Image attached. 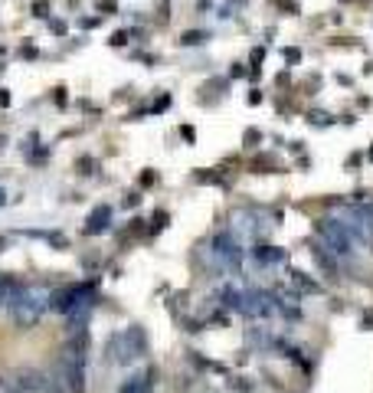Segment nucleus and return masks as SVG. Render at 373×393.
<instances>
[{
  "label": "nucleus",
  "mask_w": 373,
  "mask_h": 393,
  "mask_svg": "<svg viewBox=\"0 0 373 393\" xmlns=\"http://www.w3.org/2000/svg\"><path fill=\"white\" fill-rule=\"evenodd\" d=\"M49 308H53V289L49 285H36V282L13 285V292L7 298V314L20 328H33Z\"/></svg>",
  "instance_id": "nucleus-1"
},
{
  "label": "nucleus",
  "mask_w": 373,
  "mask_h": 393,
  "mask_svg": "<svg viewBox=\"0 0 373 393\" xmlns=\"http://www.w3.org/2000/svg\"><path fill=\"white\" fill-rule=\"evenodd\" d=\"M86 351H89L86 331H76V338L62 347V354H59L62 387H69L72 393H86Z\"/></svg>",
  "instance_id": "nucleus-2"
},
{
  "label": "nucleus",
  "mask_w": 373,
  "mask_h": 393,
  "mask_svg": "<svg viewBox=\"0 0 373 393\" xmlns=\"http://www.w3.org/2000/svg\"><path fill=\"white\" fill-rule=\"evenodd\" d=\"M141 354H144V334H141L138 324H131V328H124L121 334H111L108 338V357L115 364H131L138 361Z\"/></svg>",
  "instance_id": "nucleus-3"
},
{
  "label": "nucleus",
  "mask_w": 373,
  "mask_h": 393,
  "mask_svg": "<svg viewBox=\"0 0 373 393\" xmlns=\"http://www.w3.org/2000/svg\"><path fill=\"white\" fill-rule=\"evenodd\" d=\"M314 229H318V236L327 243V249L334 252V256H350V252L357 249L354 236L344 229V223L337 220V216H324V220H318V223H314Z\"/></svg>",
  "instance_id": "nucleus-4"
},
{
  "label": "nucleus",
  "mask_w": 373,
  "mask_h": 393,
  "mask_svg": "<svg viewBox=\"0 0 373 393\" xmlns=\"http://www.w3.org/2000/svg\"><path fill=\"white\" fill-rule=\"evenodd\" d=\"M239 308L246 318H269V314H279L281 311V305H279V298H275L272 292H256V289H249V292H242L239 295Z\"/></svg>",
  "instance_id": "nucleus-5"
},
{
  "label": "nucleus",
  "mask_w": 373,
  "mask_h": 393,
  "mask_svg": "<svg viewBox=\"0 0 373 393\" xmlns=\"http://www.w3.org/2000/svg\"><path fill=\"white\" fill-rule=\"evenodd\" d=\"M82 301H92V285H69V289H62L53 295V308L62 314H69L76 305H82Z\"/></svg>",
  "instance_id": "nucleus-6"
},
{
  "label": "nucleus",
  "mask_w": 373,
  "mask_h": 393,
  "mask_svg": "<svg viewBox=\"0 0 373 393\" xmlns=\"http://www.w3.org/2000/svg\"><path fill=\"white\" fill-rule=\"evenodd\" d=\"M108 220H111V206H95L92 213H89V220H86V233L89 236H98L108 229Z\"/></svg>",
  "instance_id": "nucleus-7"
},
{
  "label": "nucleus",
  "mask_w": 373,
  "mask_h": 393,
  "mask_svg": "<svg viewBox=\"0 0 373 393\" xmlns=\"http://www.w3.org/2000/svg\"><path fill=\"white\" fill-rule=\"evenodd\" d=\"M16 387H20V390H30V393H53L56 384L49 377H43V374H33V370H30V374L20 377V384H16Z\"/></svg>",
  "instance_id": "nucleus-8"
},
{
  "label": "nucleus",
  "mask_w": 373,
  "mask_h": 393,
  "mask_svg": "<svg viewBox=\"0 0 373 393\" xmlns=\"http://www.w3.org/2000/svg\"><path fill=\"white\" fill-rule=\"evenodd\" d=\"M252 256H256L262 266H281V262H288V252L279 249V246H275V249H272V246H259Z\"/></svg>",
  "instance_id": "nucleus-9"
},
{
  "label": "nucleus",
  "mask_w": 373,
  "mask_h": 393,
  "mask_svg": "<svg viewBox=\"0 0 373 393\" xmlns=\"http://www.w3.org/2000/svg\"><path fill=\"white\" fill-rule=\"evenodd\" d=\"M148 390H151V380L144 377V374H138V377H128V380H124L118 393H148Z\"/></svg>",
  "instance_id": "nucleus-10"
},
{
  "label": "nucleus",
  "mask_w": 373,
  "mask_h": 393,
  "mask_svg": "<svg viewBox=\"0 0 373 393\" xmlns=\"http://www.w3.org/2000/svg\"><path fill=\"white\" fill-rule=\"evenodd\" d=\"M291 285H295L298 292H304V295H314V292H321L318 282H311L304 272H291Z\"/></svg>",
  "instance_id": "nucleus-11"
},
{
  "label": "nucleus",
  "mask_w": 373,
  "mask_h": 393,
  "mask_svg": "<svg viewBox=\"0 0 373 393\" xmlns=\"http://www.w3.org/2000/svg\"><path fill=\"white\" fill-rule=\"evenodd\" d=\"M180 43L184 46H200V43H206V30H186L180 36Z\"/></svg>",
  "instance_id": "nucleus-12"
},
{
  "label": "nucleus",
  "mask_w": 373,
  "mask_h": 393,
  "mask_svg": "<svg viewBox=\"0 0 373 393\" xmlns=\"http://www.w3.org/2000/svg\"><path fill=\"white\" fill-rule=\"evenodd\" d=\"M275 10H285V13H301V7H298V0H269Z\"/></svg>",
  "instance_id": "nucleus-13"
},
{
  "label": "nucleus",
  "mask_w": 373,
  "mask_h": 393,
  "mask_svg": "<svg viewBox=\"0 0 373 393\" xmlns=\"http://www.w3.org/2000/svg\"><path fill=\"white\" fill-rule=\"evenodd\" d=\"M33 16L36 20H49V0H33Z\"/></svg>",
  "instance_id": "nucleus-14"
},
{
  "label": "nucleus",
  "mask_w": 373,
  "mask_h": 393,
  "mask_svg": "<svg viewBox=\"0 0 373 393\" xmlns=\"http://www.w3.org/2000/svg\"><path fill=\"white\" fill-rule=\"evenodd\" d=\"M76 167H82V174H95L98 171V161H89V157H79V164Z\"/></svg>",
  "instance_id": "nucleus-15"
},
{
  "label": "nucleus",
  "mask_w": 373,
  "mask_h": 393,
  "mask_svg": "<svg viewBox=\"0 0 373 393\" xmlns=\"http://www.w3.org/2000/svg\"><path fill=\"white\" fill-rule=\"evenodd\" d=\"M334 118L331 115H324V111H311V125H331Z\"/></svg>",
  "instance_id": "nucleus-16"
},
{
  "label": "nucleus",
  "mask_w": 373,
  "mask_h": 393,
  "mask_svg": "<svg viewBox=\"0 0 373 393\" xmlns=\"http://www.w3.org/2000/svg\"><path fill=\"white\" fill-rule=\"evenodd\" d=\"M111 46H128V33L124 30H118V33H111V39H108Z\"/></svg>",
  "instance_id": "nucleus-17"
},
{
  "label": "nucleus",
  "mask_w": 373,
  "mask_h": 393,
  "mask_svg": "<svg viewBox=\"0 0 373 393\" xmlns=\"http://www.w3.org/2000/svg\"><path fill=\"white\" fill-rule=\"evenodd\" d=\"M98 10H101V13H115L118 3H115V0H98Z\"/></svg>",
  "instance_id": "nucleus-18"
},
{
  "label": "nucleus",
  "mask_w": 373,
  "mask_h": 393,
  "mask_svg": "<svg viewBox=\"0 0 373 393\" xmlns=\"http://www.w3.org/2000/svg\"><path fill=\"white\" fill-rule=\"evenodd\" d=\"M281 56H285L288 63H298L301 59V49H281Z\"/></svg>",
  "instance_id": "nucleus-19"
},
{
  "label": "nucleus",
  "mask_w": 373,
  "mask_h": 393,
  "mask_svg": "<svg viewBox=\"0 0 373 393\" xmlns=\"http://www.w3.org/2000/svg\"><path fill=\"white\" fill-rule=\"evenodd\" d=\"M259 138H262V134L256 131V128H252V131H246V148H256V141Z\"/></svg>",
  "instance_id": "nucleus-20"
},
{
  "label": "nucleus",
  "mask_w": 373,
  "mask_h": 393,
  "mask_svg": "<svg viewBox=\"0 0 373 393\" xmlns=\"http://www.w3.org/2000/svg\"><path fill=\"white\" fill-rule=\"evenodd\" d=\"M49 30H53L56 36H62V33H66V23H62V20H53V23H49Z\"/></svg>",
  "instance_id": "nucleus-21"
},
{
  "label": "nucleus",
  "mask_w": 373,
  "mask_h": 393,
  "mask_svg": "<svg viewBox=\"0 0 373 393\" xmlns=\"http://www.w3.org/2000/svg\"><path fill=\"white\" fill-rule=\"evenodd\" d=\"M7 105H10V92H7V89H0V108H7Z\"/></svg>",
  "instance_id": "nucleus-22"
},
{
  "label": "nucleus",
  "mask_w": 373,
  "mask_h": 393,
  "mask_svg": "<svg viewBox=\"0 0 373 393\" xmlns=\"http://www.w3.org/2000/svg\"><path fill=\"white\" fill-rule=\"evenodd\" d=\"M53 393H66V390H62V387H53Z\"/></svg>",
  "instance_id": "nucleus-23"
},
{
  "label": "nucleus",
  "mask_w": 373,
  "mask_h": 393,
  "mask_svg": "<svg viewBox=\"0 0 373 393\" xmlns=\"http://www.w3.org/2000/svg\"><path fill=\"white\" fill-rule=\"evenodd\" d=\"M3 200H7V196H3V190H0V206H3Z\"/></svg>",
  "instance_id": "nucleus-24"
},
{
  "label": "nucleus",
  "mask_w": 373,
  "mask_h": 393,
  "mask_svg": "<svg viewBox=\"0 0 373 393\" xmlns=\"http://www.w3.org/2000/svg\"><path fill=\"white\" fill-rule=\"evenodd\" d=\"M370 161H373V148H370Z\"/></svg>",
  "instance_id": "nucleus-25"
}]
</instances>
